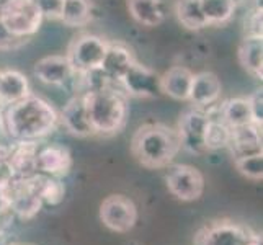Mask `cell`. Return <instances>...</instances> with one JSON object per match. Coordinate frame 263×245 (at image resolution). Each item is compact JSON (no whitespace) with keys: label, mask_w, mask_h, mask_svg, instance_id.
Listing matches in <instances>:
<instances>
[{"label":"cell","mask_w":263,"mask_h":245,"mask_svg":"<svg viewBox=\"0 0 263 245\" xmlns=\"http://www.w3.org/2000/svg\"><path fill=\"white\" fill-rule=\"evenodd\" d=\"M58 123L54 106L31 93L8 105L4 113V129L13 141H40L56 129Z\"/></svg>","instance_id":"1"},{"label":"cell","mask_w":263,"mask_h":245,"mask_svg":"<svg viewBox=\"0 0 263 245\" xmlns=\"http://www.w3.org/2000/svg\"><path fill=\"white\" fill-rule=\"evenodd\" d=\"M177 129L164 123H147L139 126L131 139L133 157L149 170L167 168L180 152Z\"/></svg>","instance_id":"2"},{"label":"cell","mask_w":263,"mask_h":245,"mask_svg":"<svg viewBox=\"0 0 263 245\" xmlns=\"http://www.w3.org/2000/svg\"><path fill=\"white\" fill-rule=\"evenodd\" d=\"M88 120L95 134L111 136L120 133L128 120V100L126 93L111 85L93 92H85Z\"/></svg>","instance_id":"3"},{"label":"cell","mask_w":263,"mask_h":245,"mask_svg":"<svg viewBox=\"0 0 263 245\" xmlns=\"http://www.w3.org/2000/svg\"><path fill=\"white\" fill-rule=\"evenodd\" d=\"M261 242V235L246 222L219 217L198 229L193 245H252Z\"/></svg>","instance_id":"4"},{"label":"cell","mask_w":263,"mask_h":245,"mask_svg":"<svg viewBox=\"0 0 263 245\" xmlns=\"http://www.w3.org/2000/svg\"><path fill=\"white\" fill-rule=\"evenodd\" d=\"M34 175L28 178L15 177L7 186L0 188V203L23 221L33 219L43 208L41 199L36 193Z\"/></svg>","instance_id":"5"},{"label":"cell","mask_w":263,"mask_h":245,"mask_svg":"<svg viewBox=\"0 0 263 245\" xmlns=\"http://www.w3.org/2000/svg\"><path fill=\"white\" fill-rule=\"evenodd\" d=\"M106 46L108 41L103 40L102 36L85 33L76 36L70 41L66 58L76 74H85V72L100 69L106 52Z\"/></svg>","instance_id":"6"},{"label":"cell","mask_w":263,"mask_h":245,"mask_svg":"<svg viewBox=\"0 0 263 245\" xmlns=\"http://www.w3.org/2000/svg\"><path fill=\"white\" fill-rule=\"evenodd\" d=\"M165 185L172 196L185 203L196 201L204 193L203 174L186 163H170L165 174Z\"/></svg>","instance_id":"7"},{"label":"cell","mask_w":263,"mask_h":245,"mask_svg":"<svg viewBox=\"0 0 263 245\" xmlns=\"http://www.w3.org/2000/svg\"><path fill=\"white\" fill-rule=\"evenodd\" d=\"M98 216L106 229L116 234H128L138 222V208L129 196L110 195L100 204Z\"/></svg>","instance_id":"8"},{"label":"cell","mask_w":263,"mask_h":245,"mask_svg":"<svg viewBox=\"0 0 263 245\" xmlns=\"http://www.w3.org/2000/svg\"><path fill=\"white\" fill-rule=\"evenodd\" d=\"M43 13L33 0H10L0 20L12 34L20 38H30L40 30L43 23Z\"/></svg>","instance_id":"9"},{"label":"cell","mask_w":263,"mask_h":245,"mask_svg":"<svg viewBox=\"0 0 263 245\" xmlns=\"http://www.w3.org/2000/svg\"><path fill=\"white\" fill-rule=\"evenodd\" d=\"M208 120H210V116H208L206 110H199V108L188 110L180 116L177 134L181 149L188 150L190 154H196V156L208 152L204 146V129Z\"/></svg>","instance_id":"10"},{"label":"cell","mask_w":263,"mask_h":245,"mask_svg":"<svg viewBox=\"0 0 263 245\" xmlns=\"http://www.w3.org/2000/svg\"><path fill=\"white\" fill-rule=\"evenodd\" d=\"M120 84L126 95L138 98H156L162 95L160 90V76L156 70L134 61L131 67L120 80Z\"/></svg>","instance_id":"11"},{"label":"cell","mask_w":263,"mask_h":245,"mask_svg":"<svg viewBox=\"0 0 263 245\" xmlns=\"http://www.w3.org/2000/svg\"><path fill=\"white\" fill-rule=\"evenodd\" d=\"M72 154L67 147L59 144H48L40 147L36 156V174L62 178L70 174Z\"/></svg>","instance_id":"12"},{"label":"cell","mask_w":263,"mask_h":245,"mask_svg":"<svg viewBox=\"0 0 263 245\" xmlns=\"http://www.w3.org/2000/svg\"><path fill=\"white\" fill-rule=\"evenodd\" d=\"M59 121L72 136H77V138H90V136H95L92 123L88 120L84 93L76 95L69 100L64 106V110L61 111Z\"/></svg>","instance_id":"13"},{"label":"cell","mask_w":263,"mask_h":245,"mask_svg":"<svg viewBox=\"0 0 263 245\" xmlns=\"http://www.w3.org/2000/svg\"><path fill=\"white\" fill-rule=\"evenodd\" d=\"M221 97V80L213 72H198L193 74L192 88H190L188 102H192L195 108L206 110L217 103Z\"/></svg>","instance_id":"14"},{"label":"cell","mask_w":263,"mask_h":245,"mask_svg":"<svg viewBox=\"0 0 263 245\" xmlns=\"http://www.w3.org/2000/svg\"><path fill=\"white\" fill-rule=\"evenodd\" d=\"M228 149L232 159L261 154V124L252 123L242 128L231 129V141Z\"/></svg>","instance_id":"15"},{"label":"cell","mask_w":263,"mask_h":245,"mask_svg":"<svg viewBox=\"0 0 263 245\" xmlns=\"http://www.w3.org/2000/svg\"><path fill=\"white\" fill-rule=\"evenodd\" d=\"M134 61L136 59L128 46H124L121 43H108L100 70H102L113 84L115 82L120 84V80L123 79L126 70L131 67Z\"/></svg>","instance_id":"16"},{"label":"cell","mask_w":263,"mask_h":245,"mask_svg":"<svg viewBox=\"0 0 263 245\" xmlns=\"http://www.w3.org/2000/svg\"><path fill=\"white\" fill-rule=\"evenodd\" d=\"M38 141H15L8 152V163L16 178H28L36 174Z\"/></svg>","instance_id":"17"},{"label":"cell","mask_w":263,"mask_h":245,"mask_svg":"<svg viewBox=\"0 0 263 245\" xmlns=\"http://www.w3.org/2000/svg\"><path fill=\"white\" fill-rule=\"evenodd\" d=\"M34 76L46 85H64L76 74L66 56H46L34 64Z\"/></svg>","instance_id":"18"},{"label":"cell","mask_w":263,"mask_h":245,"mask_svg":"<svg viewBox=\"0 0 263 245\" xmlns=\"http://www.w3.org/2000/svg\"><path fill=\"white\" fill-rule=\"evenodd\" d=\"M193 72L183 66H174L160 76V90L164 95L178 100V102H188L190 88H192Z\"/></svg>","instance_id":"19"},{"label":"cell","mask_w":263,"mask_h":245,"mask_svg":"<svg viewBox=\"0 0 263 245\" xmlns=\"http://www.w3.org/2000/svg\"><path fill=\"white\" fill-rule=\"evenodd\" d=\"M237 58L243 70L255 79L263 76V38L261 36H243L237 48Z\"/></svg>","instance_id":"20"},{"label":"cell","mask_w":263,"mask_h":245,"mask_svg":"<svg viewBox=\"0 0 263 245\" xmlns=\"http://www.w3.org/2000/svg\"><path fill=\"white\" fill-rule=\"evenodd\" d=\"M128 12L142 26H159L165 20V4L162 0H126Z\"/></svg>","instance_id":"21"},{"label":"cell","mask_w":263,"mask_h":245,"mask_svg":"<svg viewBox=\"0 0 263 245\" xmlns=\"http://www.w3.org/2000/svg\"><path fill=\"white\" fill-rule=\"evenodd\" d=\"M30 95V84L22 72L2 70L0 74V105H12Z\"/></svg>","instance_id":"22"},{"label":"cell","mask_w":263,"mask_h":245,"mask_svg":"<svg viewBox=\"0 0 263 245\" xmlns=\"http://www.w3.org/2000/svg\"><path fill=\"white\" fill-rule=\"evenodd\" d=\"M217 116H219L231 129L242 128V126L255 123L253 121V116H252L249 98H229V100H226V102L217 108Z\"/></svg>","instance_id":"23"},{"label":"cell","mask_w":263,"mask_h":245,"mask_svg":"<svg viewBox=\"0 0 263 245\" xmlns=\"http://www.w3.org/2000/svg\"><path fill=\"white\" fill-rule=\"evenodd\" d=\"M92 0H62L59 20L64 25L72 26V28H80V26H85L92 22Z\"/></svg>","instance_id":"24"},{"label":"cell","mask_w":263,"mask_h":245,"mask_svg":"<svg viewBox=\"0 0 263 245\" xmlns=\"http://www.w3.org/2000/svg\"><path fill=\"white\" fill-rule=\"evenodd\" d=\"M210 120H208L206 129H204V146L210 150H217V149H228L229 141H231V128L226 124L219 116H217L208 108L206 110Z\"/></svg>","instance_id":"25"},{"label":"cell","mask_w":263,"mask_h":245,"mask_svg":"<svg viewBox=\"0 0 263 245\" xmlns=\"http://www.w3.org/2000/svg\"><path fill=\"white\" fill-rule=\"evenodd\" d=\"M36 181V193H38L43 206H59L66 198V185L62 183L61 178H54L48 175L36 174L34 175Z\"/></svg>","instance_id":"26"},{"label":"cell","mask_w":263,"mask_h":245,"mask_svg":"<svg viewBox=\"0 0 263 245\" xmlns=\"http://www.w3.org/2000/svg\"><path fill=\"white\" fill-rule=\"evenodd\" d=\"M175 13L181 26L186 30H203L210 26L201 12L199 0H177L175 2Z\"/></svg>","instance_id":"27"},{"label":"cell","mask_w":263,"mask_h":245,"mask_svg":"<svg viewBox=\"0 0 263 245\" xmlns=\"http://www.w3.org/2000/svg\"><path fill=\"white\" fill-rule=\"evenodd\" d=\"M199 5L208 25L228 23L237 8L235 0H199Z\"/></svg>","instance_id":"28"},{"label":"cell","mask_w":263,"mask_h":245,"mask_svg":"<svg viewBox=\"0 0 263 245\" xmlns=\"http://www.w3.org/2000/svg\"><path fill=\"white\" fill-rule=\"evenodd\" d=\"M234 165L240 175L249 180L260 181L263 178V154H253V156L234 159Z\"/></svg>","instance_id":"29"},{"label":"cell","mask_w":263,"mask_h":245,"mask_svg":"<svg viewBox=\"0 0 263 245\" xmlns=\"http://www.w3.org/2000/svg\"><path fill=\"white\" fill-rule=\"evenodd\" d=\"M243 36H261V2H257L243 20Z\"/></svg>","instance_id":"30"},{"label":"cell","mask_w":263,"mask_h":245,"mask_svg":"<svg viewBox=\"0 0 263 245\" xmlns=\"http://www.w3.org/2000/svg\"><path fill=\"white\" fill-rule=\"evenodd\" d=\"M28 41V38H20L8 31V28L4 25V22L0 20V51H13L22 48L23 44Z\"/></svg>","instance_id":"31"},{"label":"cell","mask_w":263,"mask_h":245,"mask_svg":"<svg viewBox=\"0 0 263 245\" xmlns=\"http://www.w3.org/2000/svg\"><path fill=\"white\" fill-rule=\"evenodd\" d=\"M38 5L40 12L46 18H58L61 16V8H62V0H33Z\"/></svg>","instance_id":"32"},{"label":"cell","mask_w":263,"mask_h":245,"mask_svg":"<svg viewBox=\"0 0 263 245\" xmlns=\"http://www.w3.org/2000/svg\"><path fill=\"white\" fill-rule=\"evenodd\" d=\"M249 103H250L253 121L261 124V118H263V93H261V88L255 90L253 95L249 97Z\"/></svg>","instance_id":"33"},{"label":"cell","mask_w":263,"mask_h":245,"mask_svg":"<svg viewBox=\"0 0 263 245\" xmlns=\"http://www.w3.org/2000/svg\"><path fill=\"white\" fill-rule=\"evenodd\" d=\"M10 4V0H0V15H2V12L5 10V7Z\"/></svg>","instance_id":"34"},{"label":"cell","mask_w":263,"mask_h":245,"mask_svg":"<svg viewBox=\"0 0 263 245\" xmlns=\"http://www.w3.org/2000/svg\"><path fill=\"white\" fill-rule=\"evenodd\" d=\"M2 129H4V115L0 113V131H2Z\"/></svg>","instance_id":"35"},{"label":"cell","mask_w":263,"mask_h":245,"mask_svg":"<svg viewBox=\"0 0 263 245\" xmlns=\"http://www.w3.org/2000/svg\"><path fill=\"white\" fill-rule=\"evenodd\" d=\"M8 245H25V243H8Z\"/></svg>","instance_id":"36"},{"label":"cell","mask_w":263,"mask_h":245,"mask_svg":"<svg viewBox=\"0 0 263 245\" xmlns=\"http://www.w3.org/2000/svg\"><path fill=\"white\" fill-rule=\"evenodd\" d=\"M240 2H243V0H235V4H240Z\"/></svg>","instance_id":"37"},{"label":"cell","mask_w":263,"mask_h":245,"mask_svg":"<svg viewBox=\"0 0 263 245\" xmlns=\"http://www.w3.org/2000/svg\"><path fill=\"white\" fill-rule=\"evenodd\" d=\"M252 245H261V242H257V243H252Z\"/></svg>","instance_id":"38"},{"label":"cell","mask_w":263,"mask_h":245,"mask_svg":"<svg viewBox=\"0 0 263 245\" xmlns=\"http://www.w3.org/2000/svg\"><path fill=\"white\" fill-rule=\"evenodd\" d=\"M0 74H2V70H0Z\"/></svg>","instance_id":"39"}]
</instances>
